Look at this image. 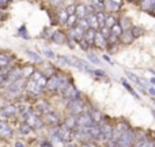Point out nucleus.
<instances>
[{
  "mask_svg": "<svg viewBox=\"0 0 155 147\" xmlns=\"http://www.w3.org/2000/svg\"><path fill=\"white\" fill-rule=\"evenodd\" d=\"M94 45H95L97 48H101V49H102V48H106L107 40L101 34V32H97L95 38H94Z\"/></svg>",
  "mask_w": 155,
  "mask_h": 147,
  "instance_id": "nucleus-15",
  "label": "nucleus"
},
{
  "mask_svg": "<svg viewBox=\"0 0 155 147\" xmlns=\"http://www.w3.org/2000/svg\"><path fill=\"white\" fill-rule=\"evenodd\" d=\"M31 74H34V68L31 65H27V67L22 68V75L23 78H31Z\"/></svg>",
  "mask_w": 155,
  "mask_h": 147,
  "instance_id": "nucleus-32",
  "label": "nucleus"
},
{
  "mask_svg": "<svg viewBox=\"0 0 155 147\" xmlns=\"http://www.w3.org/2000/svg\"><path fill=\"white\" fill-rule=\"evenodd\" d=\"M78 23H79V18H78L76 15H70L67 19V25L71 27V29H74V27L78 26Z\"/></svg>",
  "mask_w": 155,
  "mask_h": 147,
  "instance_id": "nucleus-27",
  "label": "nucleus"
},
{
  "mask_svg": "<svg viewBox=\"0 0 155 147\" xmlns=\"http://www.w3.org/2000/svg\"><path fill=\"white\" fill-rule=\"evenodd\" d=\"M93 124H94V121L88 113H82V115L76 116V127H83V128H86V127H90V125H93Z\"/></svg>",
  "mask_w": 155,
  "mask_h": 147,
  "instance_id": "nucleus-9",
  "label": "nucleus"
},
{
  "mask_svg": "<svg viewBox=\"0 0 155 147\" xmlns=\"http://www.w3.org/2000/svg\"><path fill=\"white\" fill-rule=\"evenodd\" d=\"M63 95H64V98L70 99V102L71 101H75V99H80L79 90H78V89L74 85H71V83L64 89V91H63Z\"/></svg>",
  "mask_w": 155,
  "mask_h": 147,
  "instance_id": "nucleus-8",
  "label": "nucleus"
},
{
  "mask_svg": "<svg viewBox=\"0 0 155 147\" xmlns=\"http://www.w3.org/2000/svg\"><path fill=\"white\" fill-rule=\"evenodd\" d=\"M21 78H23V75H22V68H14V70H10V72H8L7 78H5V82H4V86H11L12 83L18 82Z\"/></svg>",
  "mask_w": 155,
  "mask_h": 147,
  "instance_id": "nucleus-7",
  "label": "nucleus"
},
{
  "mask_svg": "<svg viewBox=\"0 0 155 147\" xmlns=\"http://www.w3.org/2000/svg\"><path fill=\"white\" fill-rule=\"evenodd\" d=\"M135 140H136V131L128 129V131L116 142V145H117V147H134Z\"/></svg>",
  "mask_w": 155,
  "mask_h": 147,
  "instance_id": "nucleus-2",
  "label": "nucleus"
},
{
  "mask_svg": "<svg viewBox=\"0 0 155 147\" xmlns=\"http://www.w3.org/2000/svg\"><path fill=\"white\" fill-rule=\"evenodd\" d=\"M19 35H22V37H25V38L29 37V34L26 33V27H25V26H22L21 29H19Z\"/></svg>",
  "mask_w": 155,
  "mask_h": 147,
  "instance_id": "nucleus-40",
  "label": "nucleus"
},
{
  "mask_svg": "<svg viewBox=\"0 0 155 147\" xmlns=\"http://www.w3.org/2000/svg\"><path fill=\"white\" fill-rule=\"evenodd\" d=\"M67 19H68V14H67V11L65 10H61V11H59V21L61 22V23H67Z\"/></svg>",
  "mask_w": 155,
  "mask_h": 147,
  "instance_id": "nucleus-36",
  "label": "nucleus"
},
{
  "mask_svg": "<svg viewBox=\"0 0 155 147\" xmlns=\"http://www.w3.org/2000/svg\"><path fill=\"white\" fill-rule=\"evenodd\" d=\"M137 4L142 7L143 11H147V12L153 14L154 5H155V0H146V2H140V3H137Z\"/></svg>",
  "mask_w": 155,
  "mask_h": 147,
  "instance_id": "nucleus-18",
  "label": "nucleus"
},
{
  "mask_svg": "<svg viewBox=\"0 0 155 147\" xmlns=\"http://www.w3.org/2000/svg\"><path fill=\"white\" fill-rule=\"evenodd\" d=\"M97 15V21H98V26L99 29H102V27H105V25H106V15H105L104 12H95Z\"/></svg>",
  "mask_w": 155,
  "mask_h": 147,
  "instance_id": "nucleus-24",
  "label": "nucleus"
},
{
  "mask_svg": "<svg viewBox=\"0 0 155 147\" xmlns=\"http://www.w3.org/2000/svg\"><path fill=\"white\" fill-rule=\"evenodd\" d=\"M86 21H87V23H88V26H90V29H94V30H95L97 27H99L95 14H90V15H87V16H86Z\"/></svg>",
  "mask_w": 155,
  "mask_h": 147,
  "instance_id": "nucleus-20",
  "label": "nucleus"
},
{
  "mask_svg": "<svg viewBox=\"0 0 155 147\" xmlns=\"http://www.w3.org/2000/svg\"><path fill=\"white\" fill-rule=\"evenodd\" d=\"M14 147H25V143L21 142V140H16V142L14 143Z\"/></svg>",
  "mask_w": 155,
  "mask_h": 147,
  "instance_id": "nucleus-44",
  "label": "nucleus"
},
{
  "mask_svg": "<svg viewBox=\"0 0 155 147\" xmlns=\"http://www.w3.org/2000/svg\"><path fill=\"white\" fill-rule=\"evenodd\" d=\"M101 34L107 40V38L110 37V34H112V32H110V29H107V27L105 26V27H102V29H101Z\"/></svg>",
  "mask_w": 155,
  "mask_h": 147,
  "instance_id": "nucleus-38",
  "label": "nucleus"
},
{
  "mask_svg": "<svg viewBox=\"0 0 155 147\" xmlns=\"http://www.w3.org/2000/svg\"><path fill=\"white\" fill-rule=\"evenodd\" d=\"M80 46H82L83 49H87V48H88V45L84 42V41H80Z\"/></svg>",
  "mask_w": 155,
  "mask_h": 147,
  "instance_id": "nucleus-45",
  "label": "nucleus"
},
{
  "mask_svg": "<svg viewBox=\"0 0 155 147\" xmlns=\"http://www.w3.org/2000/svg\"><path fill=\"white\" fill-rule=\"evenodd\" d=\"M151 140H148L147 138H143V139H139L135 142V146L134 147H148Z\"/></svg>",
  "mask_w": 155,
  "mask_h": 147,
  "instance_id": "nucleus-33",
  "label": "nucleus"
},
{
  "mask_svg": "<svg viewBox=\"0 0 155 147\" xmlns=\"http://www.w3.org/2000/svg\"><path fill=\"white\" fill-rule=\"evenodd\" d=\"M64 125H67L70 129H75L76 128V116H71V117H68L67 120H65Z\"/></svg>",
  "mask_w": 155,
  "mask_h": 147,
  "instance_id": "nucleus-28",
  "label": "nucleus"
},
{
  "mask_svg": "<svg viewBox=\"0 0 155 147\" xmlns=\"http://www.w3.org/2000/svg\"><path fill=\"white\" fill-rule=\"evenodd\" d=\"M101 125V135H99L98 140L101 142H112V136H113V127L110 125L107 121H104V123L99 124Z\"/></svg>",
  "mask_w": 155,
  "mask_h": 147,
  "instance_id": "nucleus-3",
  "label": "nucleus"
},
{
  "mask_svg": "<svg viewBox=\"0 0 155 147\" xmlns=\"http://www.w3.org/2000/svg\"><path fill=\"white\" fill-rule=\"evenodd\" d=\"M44 121H45L46 124H49V125H57V124L60 123V119H59V116H57L56 113L49 112L48 115H45Z\"/></svg>",
  "mask_w": 155,
  "mask_h": 147,
  "instance_id": "nucleus-16",
  "label": "nucleus"
},
{
  "mask_svg": "<svg viewBox=\"0 0 155 147\" xmlns=\"http://www.w3.org/2000/svg\"><path fill=\"white\" fill-rule=\"evenodd\" d=\"M123 4V2H118V0H107V2H104L105 10L107 11H118Z\"/></svg>",
  "mask_w": 155,
  "mask_h": 147,
  "instance_id": "nucleus-12",
  "label": "nucleus"
},
{
  "mask_svg": "<svg viewBox=\"0 0 155 147\" xmlns=\"http://www.w3.org/2000/svg\"><path fill=\"white\" fill-rule=\"evenodd\" d=\"M121 82H123V86H124V87H125V89H127V90H128V91H129V93H131V94H132V95H134V97H135V98H136V99H140L139 94H137V93H136V91H135V90H134V89H132V86H131V85H129V83H128V82H127V80H124V79H123V80H121Z\"/></svg>",
  "mask_w": 155,
  "mask_h": 147,
  "instance_id": "nucleus-30",
  "label": "nucleus"
},
{
  "mask_svg": "<svg viewBox=\"0 0 155 147\" xmlns=\"http://www.w3.org/2000/svg\"><path fill=\"white\" fill-rule=\"evenodd\" d=\"M0 136L2 138H11L12 136V129L5 121H0Z\"/></svg>",
  "mask_w": 155,
  "mask_h": 147,
  "instance_id": "nucleus-14",
  "label": "nucleus"
},
{
  "mask_svg": "<svg viewBox=\"0 0 155 147\" xmlns=\"http://www.w3.org/2000/svg\"><path fill=\"white\" fill-rule=\"evenodd\" d=\"M117 23H118V21L114 15H107L106 16V25H105V26H106L107 29H112V27L116 26Z\"/></svg>",
  "mask_w": 155,
  "mask_h": 147,
  "instance_id": "nucleus-26",
  "label": "nucleus"
},
{
  "mask_svg": "<svg viewBox=\"0 0 155 147\" xmlns=\"http://www.w3.org/2000/svg\"><path fill=\"white\" fill-rule=\"evenodd\" d=\"M153 101H154V102H155V98H153Z\"/></svg>",
  "mask_w": 155,
  "mask_h": 147,
  "instance_id": "nucleus-52",
  "label": "nucleus"
},
{
  "mask_svg": "<svg viewBox=\"0 0 155 147\" xmlns=\"http://www.w3.org/2000/svg\"><path fill=\"white\" fill-rule=\"evenodd\" d=\"M104 59L106 60V62H109V63H110V59H109V57H107V56H104Z\"/></svg>",
  "mask_w": 155,
  "mask_h": 147,
  "instance_id": "nucleus-48",
  "label": "nucleus"
},
{
  "mask_svg": "<svg viewBox=\"0 0 155 147\" xmlns=\"http://www.w3.org/2000/svg\"><path fill=\"white\" fill-rule=\"evenodd\" d=\"M68 110L71 112L72 116H79L82 113H84V102L82 99H75V101H71L68 104Z\"/></svg>",
  "mask_w": 155,
  "mask_h": 147,
  "instance_id": "nucleus-6",
  "label": "nucleus"
},
{
  "mask_svg": "<svg viewBox=\"0 0 155 147\" xmlns=\"http://www.w3.org/2000/svg\"><path fill=\"white\" fill-rule=\"evenodd\" d=\"M26 53H27V56H29L30 59L33 60V62H37V63H40L41 60H42V59H41L40 56H38L37 53H35V52H31V51H26Z\"/></svg>",
  "mask_w": 155,
  "mask_h": 147,
  "instance_id": "nucleus-35",
  "label": "nucleus"
},
{
  "mask_svg": "<svg viewBox=\"0 0 155 147\" xmlns=\"http://www.w3.org/2000/svg\"><path fill=\"white\" fill-rule=\"evenodd\" d=\"M110 32H112V35H114V37H117V38H120V35L123 34V27L120 26V23H117L116 26H113L112 29H110Z\"/></svg>",
  "mask_w": 155,
  "mask_h": 147,
  "instance_id": "nucleus-29",
  "label": "nucleus"
},
{
  "mask_svg": "<svg viewBox=\"0 0 155 147\" xmlns=\"http://www.w3.org/2000/svg\"><path fill=\"white\" fill-rule=\"evenodd\" d=\"M23 87H26V82H25V79H19L18 82L8 86L7 90H8V93H11V94H19L23 90Z\"/></svg>",
  "mask_w": 155,
  "mask_h": 147,
  "instance_id": "nucleus-10",
  "label": "nucleus"
},
{
  "mask_svg": "<svg viewBox=\"0 0 155 147\" xmlns=\"http://www.w3.org/2000/svg\"><path fill=\"white\" fill-rule=\"evenodd\" d=\"M118 40H120V42H123V44H131L135 38H134V35H132L131 30H129V32H123V34L120 35Z\"/></svg>",
  "mask_w": 155,
  "mask_h": 147,
  "instance_id": "nucleus-19",
  "label": "nucleus"
},
{
  "mask_svg": "<svg viewBox=\"0 0 155 147\" xmlns=\"http://www.w3.org/2000/svg\"><path fill=\"white\" fill-rule=\"evenodd\" d=\"M82 147H99V146H97L95 143L88 142V143H83V146H82Z\"/></svg>",
  "mask_w": 155,
  "mask_h": 147,
  "instance_id": "nucleus-43",
  "label": "nucleus"
},
{
  "mask_svg": "<svg viewBox=\"0 0 155 147\" xmlns=\"http://www.w3.org/2000/svg\"><path fill=\"white\" fill-rule=\"evenodd\" d=\"M95 34H97V30H94V29L86 30L84 37H83V41H84L87 45H93V44H94V38H95Z\"/></svg>",
  "mask_w": 155,
  "mask_h": 147,
  "instance_id": "nucleus-17",
  "label": "nucleus"
},
{
  "mask_svg": "<svg viewBox=\"0 0 155 147\" xmlns=\"http://www.w3.org/2000/svg\"><path fill=\"white\" fill-rule=\"evenodd\" d=\"M52 40L57 44H63L65 41V35L63 32H54L53 34H52Z\"/></svg>",
  "mask_w": 155,
  "mask_h": 147,
  "instance_id": "nucleus-22",
  "label": "nucleus"
},
{
  "mask_svg": "<svg viewBox=\"0 0 155 147\" xmlns=\"http://www.w3.org/2000/svg\"><path fill=\"white\" fill-rule=\"evenodd\" d=\"M87 113L91 116V119H93L94 123H97V124H101L102 120H104V115H102V112L98 110V109H95V108H90V110H88Z\"/></svg>",
  "mask_w": 155,
  "mask_h": 147,
  "instance_id": "nucleus-11",
  "label": "nucleus"
},
{
  "mask_svg": "<svg viewBox=\"0 0 155 147\" xmlns=\"http://www.w3.org/2000/svg\"><path fill=\"white\" fill-rule=\"evenodd\" d=\"M131 33H132V35H134V38H139V37H142V35L144 34V30H143L142 27H139V26H134L131 29Z\"/></svg>",
  "mask_w": 155,
  "mask_h": 147,
  "instance_id": "nucleus-31",
  "label": "nucleus"
},
{
  "mask_svg": "<svg viewBox=\"0 0 155 147\" xmlns=\"http://www.w3.org/2000/svg\"><path fill=\"white\" fill-rule=\"evenodd\" d=\"M37 108H38V112L42 113V115H48L49 112H52V110H51V105H49L48 102H45V101L40 102V104L37 105Z\"/></svg>",
  "mask_w": 155,
  "mask_h": 147,
  "instance_id": "nucleus-21",
  "label": "nucleus"
},
{
  "mask_svg": "<svg viewBox=\"0 0 155 147\" xmlns=\"http://www.w3.org/2000/svg\"><path fill=\"white\" fill-rule=\"evenodd\" d=\"M16 112H18V108L12 106V105H11V106H5L2 109L3 116H12V115H15Z\"/></svg>",
  "mask_w": 155,
  "mask_h": 147,
  "instance_id": "nucleus-25",
  "label": "nucleus"
},
{
  "mask_svg": "<svg viewBox=\"0 0 155 147\" xmlns=\"http://www.w3.org/2000/svg\"><path fill=\"white\" fill-rule=\"evenodd\" d=\"M44 52H46L45 55H46V56H48V57H54V53L51 51V49H48V48H44Z\"/></svg>",
  "mask_w": 155,
  "mask_h": 147,
  "instance_id": "nucleus-41",
  "label": "nucleus"
},
{
  "mask_svg": "<svg viewBox=\"0 0 155 147\" xmlns=\"http://www.w3.org/2000/svg\"><path fill=\"white\" fill-rule=\"evenodd\" d=\"M127 75H128V78L132 80V82H135V83H136V86H137V87H140V78H137L136 75H135V74H132V72H127Z\"/></svg>",
  "mask_w": 155,
  "mask_h": 147,
  "instance_id": "nucleus-37",
  "label": "nucleus"
},
{
  "mask_svg": "<svg viewBox=\"0 0 155 147\" xmlns=\"http://www.w3.org/2000/svg\"><path fill=\"white\" fill-rule=\"evenodd\" d=\"M54 131H56L57 136H59L64 143H68V145H70V143H72V140H75V132H74V129H70L67 125H64V124L59 125Z\"/></svg>",
  "mask_w": 155,
  "mask_h": 147,
  "instance_id": "nucleus-1",
  "label": "nucleus"
},
{
  "mask_svg": "<svg viewBox=\"0 0 155 147\" xmlns=\"http://www.w3.org/2000/svg\"><path fill=\"white\" fill-rule=\"evenodd\" d=\"M148 93H150L151 95L155 97V89H154V87H150V89H148Z\"/></svg>",
  "mask_w": 155,
  "mask_h": 147,
  "instance_id": "nucleus-46",
  "label": "nucleus"
},
{
  "mask_svg": "<svg viewBox=\"0 0 155 147\" xmlns=\"http://www.w3.org/2000/svg\"><path fill=\"white\" fill-rule=\"evenodd\" d=\"M151 83H153V85H155V78H151Z\"/></svg>",
  "mask_w": 155,
  "mask_h": 147,
  "instance_id": "nucleus-49",
  "label": "nucleus"
},
{
  "mask_svg": "<svg viewBox=\"0 0 155 147\" xmlns=\"http://www.w3.org/2000/svg\"><path fill=\"white\" fill-rule=\"evenodd\" d=\"M150 71H151V72H153V74H154V75H155V71H153V70H150Z\"/></svg>",
  "mask_w": 155,
  "mask_h": 147,
  "instance_id": "nucleus-51",
  "label": "nucleus"
},
{
  "mask_svg": "<svg viewBox=\"0 0 155 147\" xmlns=\"http://www.w3.org/2000/svg\"><path fill=\"white\" fill-rule=\"evenodd\" d=\"M128 129H131L129 124L127 121H120L116 127H113V136H112V142H117Z\"/></svg>",
  "mask_w": 155,
  "mask_h": 147,
  "instance_id": "nucleus-4",
  "label": "nucleus"
},
{
  "mask_svg": "<svg viewBox=\"0 0 155 147\" xmlns=\"http://www.w3.org/2000/svg\"><path fill=\"white\" fill-rule=\"evenodd\" d=\"M120 26L123 27L124 32H129V30L134 27V25H132V22L129 21L128 18H123V19L120 21Z\"/></svg>",
  "mask_w": 155,
  "mask_h": 147,
  "instance_id": "nucleus-23",
  "label": "nucleus"
},
{
  "mask_svg": "<svg viewBox=\"0 0 155 147\" xmlns=\"http://www.w3.org/2000/svg\"><path fill=\"white\" fill-rule=\"evenodd\" d=\"M94 75H97V76H105V71H102V70H94Z\"/></svg>",
  "mask_w": 155,
  "mask_h": 147,
  "instance_id": "nucleus-42",
  "label": "nucleus"
},
{
  "mask_svg": "<svg viewBox=\"0 0 155 147\" xmlns=\"http://www.w3.org/2000/svg\"><path fill=\"white\" fill-rule=\"evenodd\" d=\"M148 147H155V142H154V140H151L150 145H148Z\"/></svg>",
  "mask_w": 155,
  "mask_h": 147,
  "instance_id": "nucleus-47",
  "label": "nucleus"
},
{
  "mask_svg": "<svg viewBox=\"0 0 155 147\" xmlns=\"http://www.w3.org/2000/svg\"><path fill=\"white\" fill-rule=\"evenodd\" d=\"M84 33H86L84 29H82L80 26H76V27H74V29L71 30V37H72L75 41H79L80 42V41H83Z\"/></svg>",
  "mask_w": 155,
  "mask_h": 147,
  "instance_id": "nucleus-13",
  "label": "nucleus"
},
{
  "mask_svg": "<svg viewBox=\"0 0 155 147\" xmlns=\"http://www.w3.org/2000/svg\"><path fill=\"white\" fill-rule=\"evenodd\" d=\"M88 60H90L93 64H99V59L93 53H88Z\"/></svg>",
  "mask_w": 155,
  "mask_h": 147,
  "instance_id": "nucleus-39",
  "label": "nucleus"
},
{
  "mask_svg": "<svg viewBox=\"0 0 155 147\" xmlns=\"http://www.w3.org/2000/svg\"><path fill=\"white\" fill-rule=\"evenodd\" d=\"M30 131H31V127H30L29 124H26V123H22L21 125H19V132H21L22 135H27Z\"/></svg>",
  "mask_w": 155,
  "mask_h": 147,
  "instance_id": "nucleus-34",
  "label": "nucleus"
},
{
  "mask_svg": "<svg viewBox=\"0 0 155 147\" xmlns=\"http://www.w3.org/2000/svg\"><path fill=\"white\" fill-rule=\"evenodd\" d=\"M151 113H153V116H154V117H155V110L153 109V110H151Z\"/></svg>",
  "mask_w": 155,
  "mask_h": 147,
  "instance_id": "nucleus-50",
  "label": "nucleus"
},
{
  "mask_svg": "<svg viewBox=\"0 0 155 147\" xmlns=\"http://www.w3.org/2000/svg\"><path fill=\"white\" fill-rule=\"evenodd\" d=\"M26 121L25 123L26 124H29L30 127H31V129H38V128H41V127L44 125V121H42V119H40L37 115H35L33 110H30L29 113L26 115Z\"/></svg>",
  "mask_w": 155,
  "mask_h": 147,
  "instance_id": "nucleus-5",
  "label": "nucleus"
}]
</instances>
